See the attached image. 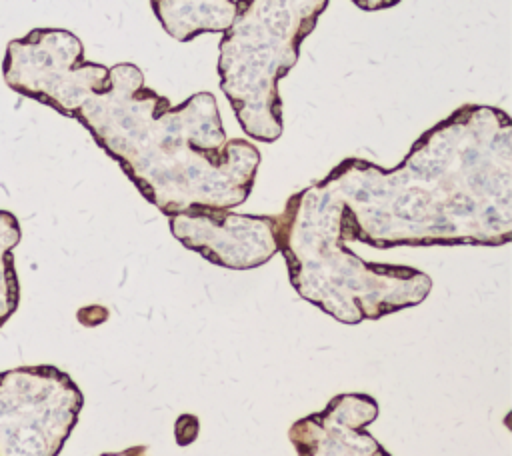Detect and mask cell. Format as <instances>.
I'll return each instance as SVG.
<instances>
[{"label":"cell","mask_w":512,"mask_h":456,"mask_svg":"<svg viewBox=\"0 0 512 456\" xmlns=\"http://www.w3.org/2000/svg\"><path fill=\"white\" fill-rule=\"evenodd\" d=\"M322 182L344 204L346 242L502 246L512 238V122L500 108L464 104L396 168L346 158Z\"/></svg>","instance_id":"cell-1"},{"label":"cell","mask_w":512,"mask_h":456,"mask_svg":"<svg viewBox=\"0 0 512 456\" xmlns=\"http://www.w3.org/2000/svg\"><path fill=\"white\" fill-rule=\"evenodd\" d=\"M140 194L170 216L192 206H240L252 192L258 148L226 136L214 94L170 106L132 62L110 68V86L76 114Z\"/></svg>","instance_id":"cell-2"},{"label":"cell","mask_w":512,"mask_h":456,"mask_svg":"<svg viewBox=\"0 0 512 456\" xmlns=\"http://www.w3.org/2000/svg\"><path fill=\"white\" fill-rule=\"evenodd\" d=\"M344 204L322 180L292 194L276 218L278 252L294 290L344 324L416 306L432 278L412 266L366 262L346 246Z\"/></svg>","instance_id":"cell-3"},{"label":"cell","mask_w":512,"mask_h":456,"mask_svg":"<svg viewBox=\"0 0 512 456\" xmlns=\"http://www.w3.org/2000/svg\"><path fill=\"white\" fill-rule=\"evenodd\" d=\"M328 0H236L220 40L218 76L242 130L258 142L282 136L278 80L298 62L302 40Z\"/></svg>","instance_id":"cell-4"},{"label":"cell","mask_w":512,"mask_h":456,"mask_svg":"<svg viewBox=\"0 0 512 456\" xmlns=\"http://www.w3.org/2000/svg\"><path fill=\"white\" fill-rule=\"evenodd\" d=\"M82 404L78 384L52 364L0 372V456H58Z\"/></svg>","instance_id":"cell-5"},{"label":"cell","mask_w":512,"mask_h":456,"mask_svg":"<svg viewBox=\"0 0 512 456\" xmlns=\"http://www.w3.org/2000/svg\"><path fill=\"white\" fill-rule=\"evenodd\" d=\"M2 70L12 90L72 118L110 86V68L86 62L80 38L62 28H34L10 40Z\"/></svg>","instance_id":"cell-6"},{"label":"cell","mask_w":512,"mask_h":456,"mask_svg":"<svg viewBox=\"0 0 512 456\" xmlns=\"http://www.w3.org/2000/svg\"><path fill=\"white\" fill-rule=\"evenodd\" d=\"M168 224L180 244L222 268L252 270L278 252L274 216L192 206L170 214Z\"/></svg>","instance_id":"cell-7"},{"label":"cell","mask_w":512,"mask_h":456,"mask_svg":"<svg viewBox=\"0 0 512 456\" xmlns=\"http://www.w3.org/2000/svg\"><path fill=\"white\" fill-rule=\"evenodd\" d=\"M378 404L364 392L336 394L320 412L298 418L288 438L298 456H390L366 430Z\"/></svg>","instance_id":"cell-8"},{"label":"cell","mask_w":512,"mask_h":456,"mask_svg":"<svg viewBox=\"0 0 512 456\" xmlns=\"http://www.w3.org/2000/svg\"><path fill=\"white\" fill-rule=\"evenodd\" d=\"M150 6L166 34L178 42L204 32L224 34L236 16V0H150Z\"/></svg>","instance_id":"cell-9"},{"label":"cell","mask_w":512,"mask_h":456,"mask_svg":"<svg viewBox=\"0 0 512 456\" xmlns=\"http://www.w3.org/2000/svg\"><path fill=\"white\" fill-rule=\"evenodd\" d=\"M20 236L22 232L16 216L8 210H0V328L16 312L20 302V286L12 256Z\"/></svg>","instance_id":"cell-10"},{"label":"cell","mask_w":512,"mask_h":456,"mask_svg":"<svg viewBox=\"0 0 512 456\" xmlns=\"http://www.w3.org/2000/svg\"><path fill=\"white\" fill-rule=\"evenodd\" d=\"M198 418L192 416V414H182L178 420H176V426H174V436H176V442L180 446H186L190 442L196 440L198 436Z\"/></svg>","instance_id":"cell-11"},{"label":"cell","mask_w":512,"mask_h":456,"mask_svg":"<svg viewBox=\"0 0 512 456\" xmlns=\"http://www.w3.org/2000/svg\"><path fill=\"white\" fill-rule=\"evenodd\" d=\"M360 10L366 12H376V10H384V8H392L402 0H352Z\"/></svg>","instance_id":"cell-12"},{"label":"cell","mask_w":512,"mask_h":456,"mask_svg":"<svg viewBox=\"0 0 512 456\" xmlns=\"http://www.w3.org/2000/svg\"><path fill=\"white\" fill-rule=\"evenodd\" d=\"M100 456H146V446H132V448H124L120 452H104Z\"/></svg>","instance_id":"cell-13"}]
</instances>
